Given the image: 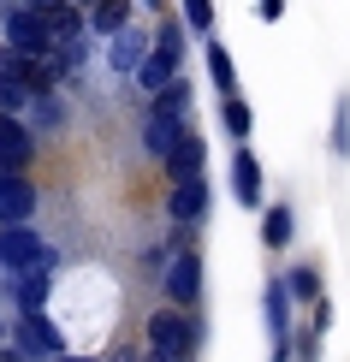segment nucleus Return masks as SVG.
<instances>
[{
    "instance_id": "1",
    "label": "nucleus",
    "mask_w": 350,
    "mask_h": 362,
    "mask_svg": "<svg viewBox=\"0 0 350 362\" xmlns=\"http://www.w3.org/2000/svg\"><path fill=\"white\" fill-rule=\"evenodd\" d=\"M196 344H202V327L190 321V309L166 303V309L148 315V351H161V356H190Z\"/></svg>"
},
{
    "instance_id": "2",
    "label": "nucleus",
    "mask_w": 350,
    "mask_h": 362,
    "mask_svg": "<svg viewBox=\"0 0 350 362\" xmlns=\"http://www.w3.org/2000/svg\"><path fill=\"white\" fill-rule=\"evenodd\" d=\"M0 267H12V274H24V267H54V250L30 232V220L0 226Z\"/></svg>"
},
{
    "instance_id": "3",
    "label": "nucleus",
    "mask_w": 350,
    "mask_h": 362,
    "mask_svg": "<svg viewBox=\"0 0 350 362\" xmlns=\"http://www.w3.org/2000/svg\"><path fill=\"white\" fill-rule=\"evenodd\" d=\"M6 48H18V54H54L59 42H54V30H48V18H42V12H30V6H18V12H6Z\"/></svg>"
},
{
    "instance_id": "4",
    "label": "nucleus",
    "mask_w": 350,
    "mask_h": 362,
    "mask_svg": "<svg viewBox=\"0 0 350 362\" xmlns=\"http://www.w3.org/2000/svg\"><path fill=\"white\" fill-rule=\"evenodd\" d=\"M166 303H178V309L202 303V255L196 250H173V262H166Z\"/></svg>"
},
{
    "instance_id": "5",
    "label": "nucleus",
    "mask_w": 350,
    "mask_h": 362,
    "mask_svg": "<svg viewBox=\"0 0 350 362\" xmlns=\"http://www.w3.org/2000/svg\"><path fill=\"white\" fill-rule=\"evenodd\" d=\"M262 309H267V333H273V362H291V285L285 279H273L267 285V297H262Z\"/></svg>"
},
{
    "instance_id": "6",
    "label": "nucleus",
    "mask_w": 350,
    "mask_h": 362,
    "mask_svg": "<svg viewBox=\"0 0 350 362\" xmlns=\"http://www.w3.org/2000/svg\"><path fill=\"white\" fill-rule=\"evenodd\" d=\"M18 351L30 362H54L59 351H66V339H59V327L36 309V315H18Z\"/></svg>"
},
{
    "instance_id": "7",
    "label": "nucleus",
    "mask_w": 350,
    "mask_h": 362,
    "mask_svg": "<svg viewBox=\"0 0 350 362\" xmlns=\"http://www.w3.org/2000/svg\"><path fill=\"white\" fill-rule=\"evenodd\" d=\"M36 160V137L24 131L18 113H0V173H24Z\"/></svg>"
},
{
    "instance_id": "8",
    "label": "nucleus",
    "mask_w": 350,
    "mask_h": 362,
    "mask_svg": "<svg viewBox=\"0 0 350 362\" xmlns=\"http://www.w3.org/2000/svg\"><path fill=\"white\" fill-rule=\"evenodd\" d=\"M208 202H214V190H208V178L196 173V178H178L173 185V196H166V214H173L178 226H196L208 214Z\"/></svg>"
},
{
    "instance_id": "9",
    "label": "nucleus",
    "mask_w": 350,
    "mask_h": 362,
    "mask_svg": "<svg viewBox=\"0 0 350 362\" xmlns=\"http://www.w3.org/2000/svg\"><path fill=\"white\" fill-rule=\"evenodd\" d=\"M36 214V185L24 173H0V226H18Z\"/></svg>"
},
{
    "instance_id": "10",
    "label": "nucleus",
    "mask_w": 350,
    "mask_h": 362,
    "mask_svg": "<svg viewBox=\"0 0 350 362\" xmlns=\"http://www.w3.org/2000/svg\"><path fill=\"white\" fill-rule=\"evenodd\" d=\"M148 48L155 42H143V30H119V36H107V59H113V71H125V78H136L143 71V59H148Z\"/></svg>"
},
{
    "instance_id": "11",
    "label": "nucleus",
    "mask_w": 350,
    "mask_h": 362,
    "mask_svg": "<svg viewBox=\"0 0 350 362\" xmlns=\"http://www.w3.org/2000/svg\"><path fill=\"white\" fill-rule=\"evenodd\" d=\"M232 196L243 208H262V160L250 155V148H238L232 155Z\"/></svg>"
},
{
    "instance_id": "12",
    "label": "nucleus",
    "mask_w": 350,
    "mask_h": 362,
    "mask_svg": "<svg viewBox=\"0 0 350 362\" xmlns=\"http://www.w3.org/2000/svg\"><path fill=\"white\" fill-rule=\"evenodd\" d=\"M202 160H208V143L185 131V137H178V148H173V155L161 160V167L173 173V185H178V178H196V173H202Z\"/></svg>"
},
{
    "instance_id": "13",
    "label": "nucleus",
    "mask_w": 350,
    "mask_h": 362,
    "mask_svg": "<svg viewBox=\"0 0 350 362\" xmlns=\"http://www.w3.org/2000/svg\"><path fill=\"white\" fill-rule=\"evenodd\" d=\"M178 66H185V59H178V54H166V48H148L143 71H136V83H143L148 95H161V89H166V83L178 78Z\"/></svg>"
},
{
    "instance_id": "14",
    "label": "nucleus",
    "mask_w": 350,
    "mask_h": 362,
    "mask_svg": "<svg viewBox=\"0 0 350 362\" xmlns=\"http://www.w3.org/2000/svg\"><path fill=\"white\" fill-rule=\"evenodd\" d=\"M48 274H54V267H24V274L12 279V291H18V309H24V315L48 309Z\"/></svg>"
},
{
    "instance_id": "15",
    "label": "nucleus",
    "mask_w": 350,
    "mask_h": 362,
    "mask_svg": "<svg viewBox=\"0 0 350 362\" xmlns=\"http://www.w3.org/2000/svg\"><path fill=\"white\" fill-rule=\"evenodd\" d=\"M178 137H185V119H161V113H148V131H143V143H148V155L166 160L178 148Z\"/></svg>"
},
{
    "instance_id": "16",
    "label": "nucleus",
    "mask_w": 350,
    "mask_h": 362,
    "mask_svg": "<svg viewBox=\"0 0 350 362\" xmlns=\"http://www.w3.org/2000/svg\"><path fill=\"white\" fill-rule=\"evenodd\" d=\"M42 18H48L54 42H71V36H83V6H78V0H59V6H48Z\"/></svg>"
},
{
    "instance_id": "17",
    "label": "nucleus",
    "mask_w": 350,
    "mask_h": 362,
    "mask_svg": "<svg viewBox=\"0 0 350 362\" xmlns=\"http://www.w3.org/2000/svg\"><path fill=\"white\" fill-rule=\"evenodd\" d=\"M291 232H297L291 208H285V202H273L267 214H262V244H267V250H285V244H291Z\"/></svg>"
},
{
    "instance_id": "18",
    "label": "nucleus",
    "mask_w": 350,
    "mask_h": 362,
    "mask_svg": "<svg viewBox=\"0 0 350 362\" xmlns=\"http://www.w3.org/2000/svg\"><path fill=\"white\" fill-rule=\"evenodd\" d=\"M89 24H95L101 36H119V30L131 24V0H95V6H89Z\"/></svg>"
},
{
    "instance_id": "19",
    "label": "nucleus",
    "mask_w": 350,
    "mask_h": 362,
    "mask_svg": "<svg viewBox=\"0 0 350 362\" xmlns=\"http://www.w3.org/2000/svg\"><path fill=\"white\" fill-rule=\"evenodd\" d=\"M208 78H214L220 95H238V71H232V54H226V42H208Z\"/></svg>"
},
{
    "instance_id": "20",
    "label": "nucleus",
    "mask_w": 350,
    "mask_h": 362,
    "mask_svg": "<svg viewBox=\"0 0 350 362\" xmlns=\"http://www.w3.org/2000/svg\"><path fill=\"white\" fill-rule=\"evenodd\" d=\"M30 101L36 95H30V83L18 78V71H0V113H24Z\"/></svg>"
},
{
    "instance_id": "21",
    "label": "nucleus",
    "mask_w": 350,
    "mask_h": 362,
    "mask_svg": "<svg viewBox=\"0 0 350 362\" xmlns=\"http://www.w3.org/2000/svg\"><path fill=\"white\" fill-rule=\"evenodd\" d=\"M220 119H226V131H232L238 143L250 137V125H255V113H250V101H243V95H226V107H220Z\"/></svg>"
},
{
    "instance_id": "22",
    "label": "nucleus",
    "mask_w": 350,
    "mask_h": 362,
    "mask_svg": "<svg viewBox=\"0 0 350 362\" xmlns=\"http://www.w3.org/2000/svg\"><path fill=\"white\" fill-rule=\"evenodd\" d=\"M332 155L350 160V89L339 95V107H332Z\"/></svg>"
},
{
    "instance_id": "23",
    "label": "nucleus",
    "mask_w": 350,
    "mask_h": 362,
    "mask_svg": "<svg viewBox=\"0 0 350 362\" xmlns=\"http://www.w3.org/2000/svg\"><path fill=\"white\" fill-rule=\"evenodd\" d=\"M285 285H291L297 303H315V297H321V274H315V267H297V274L285 279Z\"/></svg>"
},
{
    "instance_id": "24",
    "label": "nucleus",
    "mask_w": 350,
    "mask_h": 362,
    "mask_svg": "<svg viewBox=\"0 0 350 362\" xmlns=\"http://www.w3.org/2000/svg\"><path fill=\"white\" fill-rule=\"evenodd\" d=\"M185 24L190 30H214V0H185Z\"/></svg>"
},
{
    "instance_id": "25",
    "label": "nucleus",
    "mask_w": 350,
    "mask_h": 362,
    "mask_svg": "<svg viewBox=\"0 0 350 362\" xmlns=\"http://www.w3.org/2000/svg\"><path fill=\"white\" fill-rule=\"evenodd\" d=\"M30 107H36V125H59V119H66V107H59V101H54V89H48V95H36V101H30Z\"/></svg>"
},
{
    "instance_id": "26",
    "label": "nucleus",
    "mask_w": 350,
    "mask_h": 362,
    "mask_svg": "<svg viewBox=\"0 0 350 362\" xmlns=\"http://www.w3.org/2000/svg\"><path fill=\"white\" fill-rule=\"evenodd\" d=\"M155 48H166V54L185 59V30H178V24H161V30H155Z\"/></svg>"
},
{
    "instance_id": "27",
    "label": "nucleus",
    "mask_w": 350,
    "mask_h": 362,
    "mask_svg": "<svg viewBox=\"0 0 350 362\" xmlns=\"http://www.w3.org/2000/svg\"><path fill=\"white\" fill-rule=\"evenodd\" d=\"M332 327V309H327V297H315V333H327Z\"/></svg>"
},
{
    "instance_id": "28",
    "label": "nucleus",
    "mask_w": 350,
    "mask_h": 362,
    "mask_svg": "<svg viewBox=\"0 0 350 362\" xmlns=\"http://www.w3.org/2000/svg\"><path fill=\"white\" fill-rule=\"evenodd\" d=\"M255 6H262V18L273 24V18H285V0H255Z\"/></svg>"
},
{
    "instance_id": "29",
    "label": "nucleus",
    "mask_w": 350,
    "mask_h": 362,
    "mask_svg": "<svg viewBox=\"0 0 350 362\" xmlns=\"http://www.w3.org/2000/svg\"><path fill=\"white\" fill-rule=\"evenodd\" d=\"M24 6H30V12H48V6H59V0H24Z\"/></svg>"
},
{
    "instance_id": "30",
    "label": "nucleus",
    "mask_w": 350,
    "mask_h": 362,
    "mask_svg": "<svg viewBox=\"0 0 350 362\" xmlns=\"http://www.w3.org/2000/svg\"><path fill=\"white\" fill-rule=\"evenodd\" d=\"M0 362H30V356L24 351H0Z\"/></svg>"
},
{
    "instance_id": "31",
    "label": "nucleus",
    "mask_w": 350,
    "mask_h": 362,
    "mask_svg": "<svg viewBox=\"0 0 350 362\" xmlns=\"http://www.w3.org/2000/svg\"><path fill=\"white\" fill-rule=\"evenodd\" d=\"M148 362H185V356H161V351H148Z\"/></svg>"
},
{
    "instance_id": "32",
    "label": "nucleus",
    "mask_w": 350,
    "mask_h": 362,
    "mask_svg": "<svg viewBox=\"0 0 350 362\" xmlns=\"http://www.w3.org/2000/svg\"><path fill=\"white\" fill-rule=\"evenodd\" d=\"M54 362H95V356H54Z\"/></svg>"
},
{
    "instance_id": "33",
    "label": "nucleus",
    "mask_w": 350,
    "mask_h": 362,
    "mask_svg": "<svg viewBox=\"0 0 350 362\" xmlns=\"http://www.w3.org/2000/svg\"><path fill=\"white\" fill-rule=\"evenodd\" d=\"M113 362H136V356H131V351H119V356H113Z\"/></svg>"
},
{
    "instance_id": "34",
    "label": "nucleus",
    "mask_w": 350,
    "mask_h": 362,
    "mask_svg": "<svg viewBox=\"0 0 350 362\" xmlns=\"http://www.w3.org/2000/svg\"><path fill=\"white\" fill-rule=\"evenodd\" d=\"M143 6H166V0H143Z\"/></svg>"
},
{
    "instance_id": "35",
    "label": "nucleus",
    "mask_w": 350,
    "mask_h": 362,
    "mask_svg": "<svg viewBox=\"0 0 350 362\" xmlns=\"http://www.w3.org/2000/svg\"><path fill=\"white\" fill-rule=\"evenodd\" d=\"M78 6H95V0H78Z\"/></svg>"
}]
</instances>
